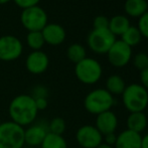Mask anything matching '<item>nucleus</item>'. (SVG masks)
<instances>
[{
    "mask_svg": "<svg viewBox=\"0 0 148 148\" xmlns=\"http://www.w3.org/2000/svg\"><path fill=\"white\" fill-rule=\"evenodd\" d=\"M8 113L12 122L21 127H27L36 121L38 110L35 101L30 95L21 94L11 100L8 107Z\"/></svg>",
    "mask_w": 148,
    "mask_h": 148,
    "instance_id": "obj_1",
    "label": "nucleus"
},
{
    "mask_svg": "<svg viewBox=\"0 0 148 148\" xmlns=\"http://www.w3.org/2000/svg\"><path fill=\"white\" fill-rule=\"evenodd\" d=\"M121 96L123 105L130 113L143 112L148 107V91L141 84L126 86Z\"/></svg>",
    "mask_w": 148,
    "mask_h": 148,
    "instance_id": "obj_2",
    "label": "nucleus"
},
{
    "mask_svg": "<svg viewBox=\"0 0 148 148\" xmlns=\"http://www.w3.org/2000/svg\"><path fill=\"white\" fill-rule=\"evenodd\" d=\"M115 104L114 96L106 89H95L85 97L84 107L87 112L93 115H99L106 111H110Z\"/></svg>",
    "mask_w": 148,
    "mask_h": 148,
    "instance_id": "obj_3",
    "label": "nucleus"
},
{
    "mask_svg": "<svg viewBox=\"0 0 148 148\" xmlns=\"http://www.w3.org/2000/svg\"><path fill=\"white\" fill-rule=\"evenodd\" d=\"M24 128L12 121L2 122L0 125V148H23Z\"/></svg>",
    "mask_w": 148,
    "mask_h": 148,
    "instance_id": "obj_4",
    "label": "nucleus"
},
{
    "mask_svg": "<svg viewBox=\"0 0 148 148\" xmlns=\"http://www.w3.org/2000/svg\"><path fill=\"white\" fill-rule=\"evenodd\" d=\"M75 75L81 83L85 85H94L100 81L103 75V68L97 60L85 58L76 64Z\"/></svg>",
    "mask_w": 148,
    "mask_h": 148,
    "instance_id": "obj_5",
    "label": "nucleus"
},
{
    "mask_svg": "<svg viewBox=\"0 0 148 148\" xmlns=\"http://www.w3.org/2000/svg\"><path fill=\"white\" fill-rule=\"evenodd\" d=\"M20 22L22 26L26 30H28V32L41 31L49 23V18L45 9L36 5L22 10L20 15Z\"/></svg>",
    "mask_w": 148,
    "mask_h": 148,
    "instance_id": "obj_6",
    "label": "nucleus"
},
{
    "mask_svg": "<svg viewBox=\"0 0 148 148\" xmlns=\"http://www.w3.org/2000/svg\"><path fill=\"white\" fill-rule=\"evenodd\" d=\"M116 41V36L107 29H93L89 33L87 43L92 51L98 55L107 53Z\"/></svg>",
    "mask_w": 148,
    "mask_h": 148,
    "instance_id": "obj_7",
    "label": "nucleus"
},
{
    "mask_svg": "<svg viewBox=\"0 0 148 148\" xmlns=\"http://www.w3.org/2000/svg\"><path fill=\"white\" fill-rule=\"evenodd\" d=\"M23 45L20 39L14 35H3L0 37V60L12 62L22 55Z\"/></svg>",
    "mask_w": 148,
    "mask_h": 148,
    "instance_id": "obj_8",
    "label": "nucleus"
},
{
    "mask_svg": "<svg viewBox=\"0 0 148 148\" xmlns=\"http://www.w3.org/2000/svg\"><path fill=\"white\" fill-rule=\"evenodd\" d=\"M109 62L115 68H123L132 60V47L122 41L116 39L111 49L106 53Z\"/></svg>",
    "mask_w": 148,
    "mask_h": 148,
    "instance_id": "obj_9",
    "label": "nucleus"
},
{
    "mask_svg": "<svg viewBox=\"0 0 148 148\" xmlns=\"http://www.w3.org/2000/svg\"><path fill=\"white\" fill-rule=\"evenodd\" d=\"M76 140L81 148H97L103 142V135L94 125H84L77 130Z\"/></svg>",
    "mask_w": 148,
    "mask_h": 148,
    "instance_id": "obj_10",
    "label": "nucleus"
},
{
    "mask_svg": "<svg viewBox=\"0 0 148 148\" xmlns=\"http://www.w3.org/2000/svg\"><path fill=\"white\" fill-rule=\"evenodd\" d=\"M49 122H36L32 123L24 129V140L25 144L31 147L40 146L43 139L49 133Z\"/></svg>",
    "mask_w": 148,
    "mask_h": 148,
    "instance_id": "obj_11",
    "label": "nucleus"
},
{
    "mask_svg": "<svg viewBox=\"0 0 148 148\" xmlns=\"http://www.w3.org/2000/svg\"><path fill=\"white\" fill-rule=\"evenodd\" d=\"M49 66V59L42 51H32L25 60L26 70L32 75L43 74Z\"/></svg>",
    "mask_w": 148,
    "mask_h": 148,
    "instance_id": "obj_12",
    "label": "nucleus"
},
{
    "mask_svg": "<svg viewBox=\"0 0 148 148\" xmlns=\"http://www.w3.org/2000/svg\"><path fill=\"white\" fill-rule=\"evenodd\" d=\"M95 127L103 136L110 134V133H115L118 127L117 115L112 110L99 114L96 118Z\"/></svg>",
    "mask_w": 148,
    "mask_h": 148,
    "instance_id": "obj_13",
    "label": "nucleus"
},
{
    "mask_svg": "<svg viewBox=\"0 0 148 148\" xmlns=\"http://www.w3.org/2000/svg\"><path fill=\"white\" fill-rule=\"evenodd\" d=\"M45 42L49 45H60L64 41L66 33L64 28L58 23H47L42 30Z\"/></svg>",
    "mask_w": 148,
    "mask_h": 148,
    "instance_id": "obj_14",
    "label": "nucleus"
},
{
    "mask_svg": "<svg viewBox=\"0 0 148 148\" xmlns=\"http://www.w3.org/2000/svg\"><path fill=\"white\" fill-rule=\"evenodd\" d=\"M142 136L134 131L126 130L122 131L117 136V140L114 145L115 148H141Z\"/></svg>",
    "mask_w": 148,
    "mask_h": 148,
    "instance_id": "obj_15",
    "label": "nucleus"
},
{
    "mask_svg": "<svg viewBox=\"0 0 148 148\" xmlns=\"http://www.w3.org/2000/svg\"><path fill=\"white\" fill-rule=\"evenodd\" d=\"M126 123L128 130L141 134L146 129L148 119L144 112H133V113H130V115L127 117Z\"/></svg>",
    "mask_w": 148,
    "mask_h": 148,
    "instance_id": "obj_16",
    "label": "nucleus"
},
{
    "mask_svg": "<svg viewBox=\"0 0 148 148\" xmlns=\"http://www.w3.org/2000/svg\"><path fill=\"white\" fill-rule=\"evenodd\" d=\"M125 13L133 18H139L148 11L147 0H126L124 3Z\"/></svg>",
    "mask_w": 148,
    "mask_h": 148,
    "instance_id": "obj_17",
    "label": "nucleus"
},
{
    "mask_svg": "<svg viewBox=\"0 0 148 148\" xmlns=\"http://www.w3.org/2000/svg\"><path fill=\"white\" fill-rule=\"evenodd\" d=\"M130 27V20L126 15L118 14L109 19V30L115 36L122 35L128 28Z\"/></svg>",
    "mask_w": 148,
    "mask_h": 148,
    "instance_id": "obj_18",
    "label": "nucleus"
},
{
    "mask_svg": "<svg viewBox=\"0 0 148 148\" xmlns=\"http://www.w3.org/2000/svg\"><path fill=\"white\" fill-rule=\"evenodd\" d=\"M126 88L124 79L119 75H112L106 80V90L111 95H122Z\"/></svg>",
    "mask_w": 148,
    "mask_h": 148,
    "instance_id": "obj_19",
    "label": "nucleus"
},
{
    "mask_svg": "<svg viewBox=\"0 0 148 148\" xmlns=\"http://www.w3.org/2000/svg\"><path fill=\"white\" fill-rule=\"evenodd\" d=\"M40 148H68V143L62 135L49 132L40 144Z\"/></svg>",
    "mask_w": 148,
    "mask_h": 148,
    "instance_id": "obj_20",
    "label": "nucleus"
},
{
    "mask_svg": "<svg viewBox=\"0 0 148 148\" xmlns=\"http://www.w3.org/2000/svg\"><path fill=\"white\" fill-rule=\"evenodd\" d=\"M66 57L71 62L78 64L85 58H87L86 49L81 43H73L66 49Z\"/></svg>",
    "mask_w": 148,
    "mask_h": 148,
    "instance_id": "obj_21",
    "label": "nucleus"
},
{
    "mask_svg": "<svg viewBox=\"0 0 148 148\" xmlns=\"http://www.w3.org/2000/svg\"><path fill=\"white\" fill-rule=\"evenodd\" d=\"M141 39H142V35H141L140 31L138 30L137 26L130 25V27L121 35V40L124 41L130 47L139 45Z\"/></svg>",
    "mask_w": 148,
    "mask_h": 148,
    "instance_id": "obj_22",
    "label": "nucleus"
},
{
    "mask_svg": "<svg viewBox=\"0 0 148 148\" xmlns=\"http://www.w3.org/2000/svg\"><path fill=\"white\" fill-rule=\"evenodd\" d=\"M26 42L32 51H41L42 47L45 45V39H43L41 31H31L27 33L26 36Z\"/></svg>",
    "mask_w": 148,
    "mask_h": 148,
    "instance_id": "obj_23",
    "label": "nucleus"
},
{
    "mask_svg": "<svg viewBox=\"0 0 148 148\" xmlns=\"http://www.w3.org/2000/svg\"><path fill=\"white\" fill-rule=\"evenodd\" d=\"M66 129V124L64 119L62 117H56L51 119L49 122V133L57 135H62Z\"/></svg>",
    "mask_w": 148,
    "mask_h": 148,
    "instance_id": "obj_24",
    "label": "nucleus"
},
{
    "mask_svg": "<svg viewBox=\"0 0 148 148\" xmlns=\"http://www.w3.org/2000/svg\"><path fill=\"white\" fill-rule=\"evenodd\" d=\"M133 64L138 71L142 72L143 70L148 68V53L140 51L136 53L133 58Z\"/></svg>",
    "mask_w": 148,
    "mask_h": 148,
    "instance_id": "obj_25",
    "label": "nucleus"
},
{
    "mask_svg": "<svg viewBox=\"0 0 148 148\" xmlns=\"http://www.w3.org/2000/svg\"><path fill=\"white\" fill-rule=\"evenodd\" d=\"M137 28L140 31L142 37L148 38V11L138 18Z\"/></svg>",
    "mask_w": 148,
    "mask_h": 148,
    "instance_id": "obj_26",
    "label": "nucleus"
},
{
    "mask_svg": "<svg viewBox=\"0 0 148 148\" xmlns=\"http://www.w3.org/2000/svg\"><path fill=\"white\" fill-rule=\"evenodd\" d=\"M94 29H107L109 27V18L104 15H98L94 18Z\"/></svg>",
    "mask_w": 148,
    "mask_h": 148,
    "instance_id": "obj_27",
    "label": "nucleus"
},
{
    "mask_svg": "<svg viewBox=\"0 0 148 148\" xmlns=\"http://www.w3.org/2000/svg\"><path fill=\"white\" fill-rule=\"evenodd\" d=\"M13 1L18 7H20L23 10L26 9V8H30L33 7V6L38 5L40 0H13Z\"/></svg>",
    "mask_w": 148,
    "mask_h": 148,
    "instance_id": "obj_28",
    "label": "nucleus"
},
{
    "mask_svg": "<svg viewBox=\"0 0 148 148\" xmlns=\"http://www.w3.org/2000/svg\"><path fill=\"white\" fill-rule=\"evenodd\" d=\"M31 97L33 99H38V98H47L49 96V92L47 89L43 86H37L32 90V93H31Z\"/></svg>",
    "mask_w": 148,
    "mask_h": 148,
    "instance_id": "obj_29",
    "label": "nucleus"
},
{
    "mask_svg": "<svg viewBox=\"0 0 148 148\" xmlns=\"http://www.w3.org/2000/svg\"><path fill=\"white\" fill-rule=\"evenodd\" d=\"M34 101L38 112L45 110L47 108V106H49V100H47V98H38V99H34Z\"/></svg>",
    "mask_w": 148,
    "mask_h": 148,
    "instance_id": "obj_30",
    "label": "nucleus"
},
{
    "mask_svg": "<svg viewBox=\"0 0 148 148\" xmlns=\"http://www.w3.org/2000/svg\"><path fill=\"white\" fill-rule=\"evenodd\" d=\"M103 139L105 140L104 143L114 147V145H115V143H116V140H117V135H116L115 133H110V134H107V135H105V136H103Z\"/></svg>",
    "mask_w": 148,
    "mask_h": 148,
    "instance_id": "obj_31",
    "label": "nucleus"
},
{
    "mask_svg": "<svg viewBox=\"0 0 148 148\" xmlns=\"http://www.w3.org/2000/svg\"><path fill=\"white\" fill-rule=\"evenodd\" d=\"M140 82L141 85L148 91V68L140 72Z\"/></svg>",
    "mask_w": 148,
    "mask_h": 148,
    "instance_id": "obj_32",
    "label": "nucleus"
},
{
    "mask_svg": "<svg viewBox=\"0 0 148 148\" xmlns=\"http://www.w3.org/2000/svg\"><path fill=\"white\" fill-rule=\"evenodd\" d=\"M141 148H148V133L142 137V144Z\"/></svg>",
    "mask_w": 148,
    "mask_h": 148,
    "instance_id": "obj_33",
    "label": "nucleus"
},
{
    "mask_svg": "<svg viewBox=\"0 0 148 148\" xmlns=\"http://www.w3.org/2000/svg\"><path fill=\"white\" fill-rule=\"evenodd\" d=\"M97 148H114V147L113 146H110V145L106 144V143H104V142H102Z\"/></svg>",
    "mask_w": 148,
    "mask_h": 148,
    "instance_id": "obj_34",
    "label": "nucleus"
},
{
    "mask_svg": "<svg viewBox=\"0 0 148 148\" xmlns=\"http://www.w3.org/2000/svg\"><path fill=\"white\" fill-rule=\"evenodd\" d=\"M10 1H11V0H0V5H2V4H6Z\"/></svg>",
    "mask_w": 148,
    "mask_h": 148,
    "instance_id": "obj_35",
    "label": "nucleus"
},
{
    "mask_svg": "<svg viewBox=\"0 0 148 148\" xmlns=\"http://www.w3.org/2000/svg\"><path fill=\"white\" fill-rule=\"evenodd\" d=\"M1 123H2V121H1V118H0V125H1Z\"/></svg>",
    "mask_w": 148,
    "mask_h": 148,
    "instance_id": "obj_36",
    "label": "nucleus"
},
{
    "mask_svg": "<svg viewBox=\"0 0 148 148\" xmlns=\"http://www.w3.org/2000/svg\"><path fill=\"white\" fill-rule=\"evenodd\" d=\"M74 148H81V147H74Z\"/></svg>",
    "mask_w": 148,
    "mask_h": 148,
    "instance_id": "obj_37",
    "label": "nucleus"
},
{
    "mask_svg": "<svg viewBox=\"0 0 148 148\" xmlns=\"http://www.w3.org/2000/svg\"><path fill=\"white\" fill-rule=\"evenodd\" d=\"M147 4H148V0H147Z\"/></svg>",
    "mask_w": 148,
    "mask_h": 148,
    "instance_id": "obj_38",
    "label": "nucleus"
}]
</instances>
